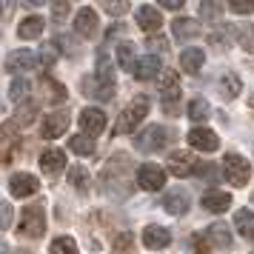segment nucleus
I'll use <instances>...</instances> for the list:
<instances>
[{"instance_id":"49","label":"nucleus","mask_w":254,"mask_h":254,"mask_svg":"<svg viewBox=\"0 0 254 254\" xmlns=\"http://www.w3.org/2000/svg\"><path fill=\"white\" fill-rule=\"evenodd\" d=\"M0 112H3V103H0Z\"/></svg>"},{"instance_id":"27","label":"nucleus","mask_w":254,"mask_h":254,"mask_svg":"<svg viewBox=\"0 0 254 254\" xmlns=\"http://www.w3.org/2000/svg\"><path fill=\"white\" fill-rule=\"evenodd\" d=\"M234 226H237V231H240L246 240H254V211L252 208H240L234 214Z\"/></svg>"},{"instance_id":"21","label":"nucleus","mask_w":254,"mask_h":254,"mask_svg":"<svg viewBox=\"0 0 254 254\" xmlns=\"http://www.w3.org/2000/svg\"><path fill=\"white\" fill-rule=\"evenodd\" d=\"M203 63H206V52L203 49H183V55H180V69L186 74H197V71L203 69Z\"/></svg>"},{"instance_id":"16","label":"nucleus","mask_w":254,"mask_h":254,"mask_svg":"<svg viewBox=\"0 0 254 254\" xmlns=\"http://www.w3.org/2000/svg\"><path fill=\"white\" fill-rule=\"evenodd\" d=\"M74 32L80 37H92L97 32V12H94L92 6H83L77 17H74Z\"/></svg>"},{"instance_id":"39","label":"nucleus","mask_w":254,"mask_h":254,"mask_svg":"<svg viewBox=\"0 0 254 254\" xmlns=\"http://www.w3.org/2000/svg\"><path fill=\"white\" fill-rule=\"evenodd\" d=\"M223 3H200V14L206 17V20H217L220 14H223Z\"/></svg>"},{"instance_id":"42","label":"nucleus","mask_w":254,"mask_h":254,"mask_svg":"<svg viewBox=\"0 0 254 254\" xmlns=\"http://www.w3.org/2000/svg\"><path fill=\"white\" fill-rule=\"evenodd\" d=\"M194 252L197 254H214V246L208 243L206 234H194Z\"/></svg>"},{"instance_id":"24","label":"nucleus","mask_w":254,"mask_h":254,"mask_svg":"<svg viewBox=\"0 0 254 254\" xmlns=\"http://www.w3.org/2000/svg\"><path fill=\"white\" fill-rule=\"evenodd\" d=\"M157 74H160V58L146 55V58L137 60V66H134V77H137V80H151V77H157Z\"/></svg>"},{"instance_id":"2","label":"nucleus","mask_w":254,"mask_h":254,"mask_svg":"<svg viewBox=\"0 0 254 254\" xmlns=\"http://www.w3.org/2000/svg\"><path fill=\"white\" fill-rule=\"evenodd\" d=\"M17 231L23 237H43L46 234V211H43V203H29V206L20 211V226Z\"/></svg>"},{"instance_id":"28","label":"nucleus","mask_w":254,"mask_h":254,"mask_svg":"<svg viewBox=\"0 0 254 254\" xmlns=\"http://www.w3.org/2000/svg\"><path fill=\"white\" fill-rule=\"evenodd\" d=\"M29 92H32V83L26 80V77H14L12 86H9V97H12V103L23 106V100L29 97Z\"/></svg>"},{"instance_id":"8","label":"nucleus","mask_w":254,"mask_h":254,"mask_svg":"<svg viewBox=\"0 0 254 254\" xmlns=\"http://www.w3.org/2000/svg\"><path fill=\"white\" fill-rule=\"evenodd\" d=\"M226 177H229L234 186H246L249 177H252V166L246 157L240 154H226Z\"/></svg>"},{"instance_id":"7","label":"nucleus","mask_w":254,"mask_h":254,"mask_svg":"<svg viewBox=\"0 0 254 254\" xmlns=\"http://www.w3.org/2000/svg\"><path fill=\"white\" fill-rule=\"evenodd\" d=\"M137 186L146 189V191H160L166 186V172L160 166H154V163H143L137 169Z\"/></svg>"},{"instance_id":"34","label":"nucleus","mask_w":254,"mask_h":254,"mask_svg":"<svg viewBox=\"0 0 254 254\" xmlns=\"http://www.w3.org/2000/svg\"><path fill=\"white\" fill-rule=\"evenodd\" d=\"M49 254H77V243H74V237H58L52 243Z\"/></svg>"},{"instance_id":"37","label":"nucleus","mask_w":254,"mask_h":254,"mask_svg":"<svg viewBox=\"0 0 254 254\" xmlns=\"http://www.w3.org/2000/svg\"><path fill=\"white\" fill-rule=\"evenodd\" d=\"M35 115H37V106H35V103H23L20 109H17L14 123H17V126H29V123L35 120Z\"/></svg>"},{"instance_id":"10","label":"nucleus","mask_w":254,"mask_h":254,"mask_svg":"<svg viewBox=\"0 0 254 254\" xmlns=\"http://www.w3.org/2000/svg\"><path fill=\"white\" fill-rule=\"evenodd\" d=\"M35 66H37V55L29 52V49H17V52H12V55L6 58V71H12V74L32 71Z\"/></svg>"},{"instance_id":"1","label":"nucleus","mask_w":254,"mask_h":254,"mask_svg":"<svg viewBox=\"0 0 254 254\" xmlns=\"http://www.w3.org/2000/svg\"><path fill=\"white\" fill-rule=\"evenodd\" d=\"M146 115H149V97H146V94H137V97L120 112V117H117V123H115V134H131Z\"/></svg>"},{"instance_id":"18","label":"nucleus","mask_w":254,"mask_h":254,"mask_svg":"<svg viewBox=\"0 0 254 254\" xmlns=\"http://www.w3.org/2000/svg\"><path fill=\"white\" fill-rule=\"evenodd\" d=\"M163 208L169 211V214H186L189 211V191H183V189H172L169 194H166V200H163Z\"/></svg>"},{"instance_id":"36","label":"nucleus","mask_w":254,"mask_h":254,"mask_svg":"<svg viewBox=\"0 0 254 254\" xmlns=\"http://www.w3.org/2000/svg\"><path fill=\"white\" fill-rule=\"evenodd\" d=\"M208 112H211V109H208V103H206V100H200V97L189 103V117H191L194 123H200V120H206V117H208Z\"/></svg>"},{"instance_id":"9","label":"nucleus","mask_w":254,"mask_h":254,"mask_svg":"<svg viewBox=\"0 0 254 254\" xmlns=\"http://www.w3.org/2000/svg\"><path fill=\"white\" fill-rule=\"evenodd\" d=\"M66 128H69V112H49L40 123V134L46 140H55L66 134Z\"/></svg>"},{"instance_id":"4","label":"nucleus","mask_w":254,"mask_h":254,"mask_svg":"<svg viewBox=\"0 0 254 254\" xmlns=\"http://www.w3.org/2000/svg\"><path fill=\"white\" fill-rule=\"evenodd\" d=\"M131 172V163H128L126 154H115L109 166L103 169V191L106 194H112L115 191V183H123V177H128Z\"/></svg>"},{"instance_id":"17","label":"nucleus","mask_w":254,"mask_h":254,"mask_svg":"<svg viewBox=\"0 0 254 254\" xmlns=\"http://www.w3.org/2000/svg\"><path fill=\"white\" fill-rule=\"evenodd\" d=\"M172 32H174L177 40H191V37L203 35V26H200V20H194V17H177L172 23Z\"/></svg>"},{"instance_id":"6","label":"nucleus","mask_w":254,"mask_h":254,"mask_svg":"<svg viewBox=\"0 0 254 254\" xmlns=\"http://www.w3.org/2000/svg\"><path fill=\"white\" fill-rule=\"evenodd\" d=\"M17 146H20V126L14 120H6L0 126V163L12 160V154L17 151Z\"/></svg>"},{"instance_id":"31","label":"nucleus","mask_w":254,"mask_h":254,"mask_svg":"<svg viewBox=\"0 0 254 254\" xmlns=\"http://www.w3.org/2000/svg\"><path fill=\"white\" fill-rule=\"evenodd\" d=\"M117 63H120V69L134 71L137 60H134V46H131V43H120V46H117Z\"/></svg>"},{"instance_id":"29","label":"nucleus","mask_w":254,"mask_h":254,"mask_svg":"<svg viewBox=\"0 0 254 254\" xmlns=\"http://www.w3.org/2000/svg\"><path fill=\"white\" fill-rule=\"evenodd\" d=\"M69 149L74 151V154L89 157V154H94V137H89V134H74V137L69 140Z\"/></svg>"},{"instance_id":"46","label":"nucleus","mask_w":254,"mask_h":254,"mask_svg":"<svg viewBox=\"0 0 254 254\" xmlns=\"http://www.w3.org/2000/svg\"><path fill=\"white\" fill-rule=\"evenodd\" d=\"M243 49L254 55V32H246V35H243Z\"/></svg>"},{"instance_id":"14","label":"nucleus","mask_w":254,"mask_h":254,"mask_svg":"<svg viewBox=\"0 0 254 254\" xmlns=\"http://www.w3.org/2000/svg\"><path fill=\"white\" fill-rule=\"evenodd\" d=\"M169 172L174 177H189V174L197 172V163L189 151H172L169 154Z\"/></svg>"},{"instance_id":"3","label":"nucleus","mask_w":254,"mask_h":254,"mask_svg":"<svg viewBox=\"0 0 254 254\" xmlns=\"http://www.w3.org/2000/svg\"><path fill=\"white\" fill-rule=\"evenodd\" d=\"M172 137L174 134L166 126H146L143 131L134 134V146H137L140 151H160L163 146L172 143Z\"/></svg>"},{"instance_id":"44","label":"nucleus","mask_w":254,"mask_h":254,"mask_svg":"<svg viewBox=\"0 0 254 254\" xmlns=\"http://www.w3.org/2000/svg\"><path fill=\"white\" fill-rule=\"evenodd\" d=\"M146 43H149L151 52H160V55L166 52V49H169V46H166V40H163V37H157V35H151L149 40H146Z\"/></svg>"},{"instance_id":"11","label":"nucleus","mask_w":254,"mask_h":254,"mask_svg":"<svg viewBox=\"0 0 254 254\" xmlns=\"http://www.w3.org/2000/svg\"><path fill=\"white\" fill-rule=\"evenodd\" d=\"M80 128H83V134H89V137L100 134V131L106 128V115L100 112V109H94V106L83 109L80 112Z\"/></svg>"},{"instance_id":"41","label":"nucleus","mask_w":254,"mask_h":254,"mask_svg":"<svg viewBox=\"0 0 254 254\" xmlns=\"http://www.w3.org/2000/svg\"><path fill=\"white\" fill-rule=\"evenodd\" d=\"M229 9L234 14H254V0H231Z\"/></svg>"},{"instance_id":"20","label":"nucleus","mask_w":254,"mask_h":254,"mask_svg":"<svg viewBox=\"0 0 254 254\" xmlns=\"http://www.w3.org/2000/svg\"><path fill=\"white\" fill-rule=\"evenodd\" d=\"M229 206H231L229 191H206L203 194V208L211 211V214H223V211H229Z\"/></svg>"},{"instance_id":"35","label":"nucleus","mask_w":254,"mask_h":254,"mask_svg":"<svg viewBox=\"0 0 254 254\" xmlns=\"http://www.w3.org/2000/svg\"><path fill=\"white\" fill-rule=\"evenodd\" d=\"M69 180H71V186H74L77 191H86V189H89V174H86L83 166H71L69 169Z\"/></svg>"},{"instance_id":"47","label":"nucleus","mask_w":254,"mask_h":254,"mask_svg":"<svg viewBox=\"0 0 254 254\" xmlns=\"http://www.w3.org/2000/svg\"><path fill=\"white\" fill-rule=\"evenodd\" d=\"M180 6H183L180 0H166V3H163V9H169V12H177Z\"/></svg>"},{"instance_id":"15","label":"nucleus","mask_w":254,"mask_h":254,"mask_svg":"<svg viewBox=\"0 0 254 254\" xmlns=\"http://www.w3.org/2000/svg\"><path fill=\"white\" fill-rule=\"evenodd\" d=\"M169 243H172L169 229H163V226H146V229H143V246H146V249H151V252L166 249Z\"/></svg>"},{"instance_id":"45","label":"nucleus","mask_w":254,"mask_h":254,"mask_svg":"<svg viewBox=\"0 0 254 254\" xmlns=\"http://www.w3.org/2000/svg\"><path fill=\"white\" fill-rule=\"evenodd\" d=\"M103 9L109 14H123V12H128V3H103Z\"/></svg>"},{"instance_id":"38","label":"nucleus","mask_w":254,"mask_h":254,"mask_svg":"<svg viewBox=\"0 0 254 254\" xmlns=\"http://www.w3.org/2000/svg\"><path fill=\"white\" fill-rule=\"evenodd\" d=\"M43 89H49V100H63L66 97V89L60 86V83H55L52 77H43Z\"/></svg>"},{"instance_id":"25","label":"nucleus","mask_w":254,"mask_h":254,"mask_svg":"<svg viewBox=\"0 0 254 254\" xmlns=\"http://www.w3.org/2000/svg\"><path fill=\"white\" fill-rule=\"evenodd\" d=\"M206 237L214 249H231V231L226 223H211L206 231Z\"/></svg>"},{"instance_id":"33","label":"nucleus","mask_w":254,"mask_h":254,"mask_svg":"<svg viewBox=\"0 0 254 254\" xmlns=\"http://www.w3.org/2000/svg\"><path fill=\"white\" fill-rule=\"evenodd\" d=\"M112 254H134V237L131 234H117L112 243Z\"/></svg>"},{"instance_id":"40","label":"nucleus","mask_w":254,"mask_h":254,"mask_svg":"<svg viewBox=\"0 0 254 254\" xmlns=\"http://www.w3.org/2000/svg\"><path fill=\"white\" fill-rule=\"evenodd\" d=\"M12 217H14V211H12V203H6V200H0V231H6L9 226H12Z\"/></svg>"},{"instance_id":"32","label":"nucleus","mask_w":254,"mask_h":254,"mask_svg":"<svg viewBox=\"0 0 254 254\" xmlns=\"http://www.w3.org/2000/svg\"><path fill=\"white\" fill-rule=\"evenodd\" d=\"M94 77L100 83H109V86H115V66L109 63V60L100 55V60H97V71H94Z\"/></svg>"},{"instance_id":"13","label":"nucleus","mask_w":254,"mask_h":254,"mask_svg":"<svg viewBox=\"0 0 254 254\" xmlns=\"http://www.w3.org/2000/svg\"><path fill=\"white\" fill-rule=\"evenodd\" d=\"M189 146L191 149H197V151H214L220 146V137L211 131V128H191L189 131Z\"/></svg>"},{"instance_id":"43","label":"nucleus","mask_w":254,"mask_h":254,"mask_svg":"<svg viewBox=\"0 0 254 254\" xmlns=\"http://www.w3.org/2000/svg\"><path fill=\"white\" fill-rule=\"evenodd\" d=\"M69 9H71L69 3H52V14H55V20L60 23V20H63V17L69 14Z\"/></svg>"},{"instance_id":"5","label":"nucleus","mask_w":254,"mask_h":254,"mask_svg":"<svg viewBox=\"0 0 254 254\" xmlns=\"http://www.w3.org/2000/svg\"><path fill=\"white\" fill-rule=\"evenodd\" d=\"M160 100H163V106H166L169 115H180V112H177V100H180V77H177V71H163Z\"/></svg>"},{"instance_id":"19","label":"nucleus","mask_w":254,"mask_h":254,"mask_svg":"<svg viewBox=\"0 0 254 254\" xmlns=\"http://www.w3.org/2000/svg\"><path fill=\"white\" fill-rule=\"evenodd\" d=\"M83 94H89L94 100H112L115 97V86L100 83L97 77H83Z\"/></svg>"},{"instance_id":"26","label":"nucleus","mask_w":254,"mask_h":254,"mask_svg":"<svg viewBox=\"0 0 254 254\" xmlns=\"http://www.w3.org/2000/svg\"><path fill=\"white\" fill-rule=\"evenodd\" d=\"M160 12L154 9V6H140L137 9V26L143 32H157L160 29Z\"/></svg>"},{"instance_id":"48","label":"nucleus","mask_w":254,"mask_h":254,"mask_svg":"<svg viewBox=\"0 0 254 254\" xmlns=\"http://www.w3.org/2000/svg\"><path fill=\"white\" fill-rule=\"evenodd\" d=\"M249 109L254 112V92H252V97H249Z\"/></svg>"},{"instance_id":"12","label":"nucleus","mask_w":254,"mask_h":254,"mask_svg":"<svg viewBox=\"0 0 254 254\" xmlns=\"http://www.w3.org/2000/svg\"><path fill=\"white\" fill-rule=\"evenodd\" d=\"M37 189H40V180H37L35 174L20 172L9 180V191H12L14 197H32V194H37Z\"/></svg>"},{"instance_id":"23","label":"nucleus","mask_w":254,"mask_h":254,"mask_svg":"<svg viewBox=\"0 0 254 254\" xmlns=\"http://www.w3.org/2000/svg\"><path fill=\"white\" fill-rule=\"evenodd\" d=\"M63 166H66V154L60 149H46L43 154H40V169L46 174H58L63 172Z\"/></svg>"},{"instance_id":"22","label":"nucleus","mask_w":254,"mask_h":254,"mask_svg":"<svg viewBox=\"0 0 254 254\" xmlns=\"http://www.w3.org/2000/svg\"><path fill=\"white\" fill-rule=\"evenodd\" d=\"M43 29H46V20L40 14H32V17H26L23 23L17 26V37L20 40H35V37L43 35Z\"/></svg>"},{"instance_id":"30","label":"nucleus","mask_w":254,"mask_h":254,"mask_svg":"<svg viewBox=\"0 0 254 254\" xmlns=\"http://www.w3.org/2000/svg\"><path fill=\"white\" fill-rule=\"evenodd\" d=\"M240 89H243V83H240L237 74H223V77H220V92H223V97L234 100V97L240 94Z\"/></svg>"}]
</instances>
